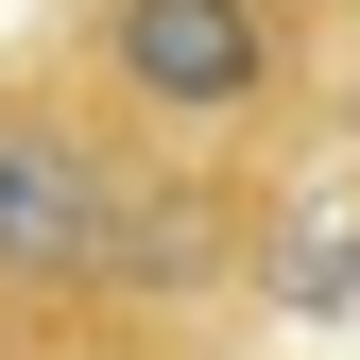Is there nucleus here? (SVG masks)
<instances>
[{
    "instance_id": "1",
    "label": "nucleus",
    "mask_w": 360,
    "mask_h": 360,
    "mask_svg": "<svg viewBox=\"0 0 360 360\" xmlns=\"http://www.w3.org/2000/svg\"><path fill=\"white\" fill-rule=\"evenodd\" d=\"M206 206L52 86H0V292H206Z\"/></svg>"
},
{
    "instance_id": "2",
    "label": "nucleus",
    "mask_w": 360,
    "mask_h": 360,
    "mask_svg": "<svg viewBox=\"0 0 360 360\" xmlns=\"http://www.w3.org/2000/svg\"><path fill=\"white\" fill-rule=\"evenodd\" d=\"M292 69L275 0H103V86L138 120H257Z\"/></svg>"
}]
</instances>
